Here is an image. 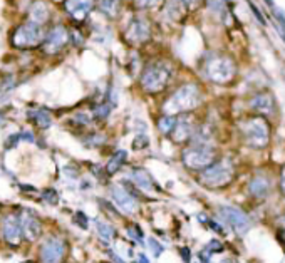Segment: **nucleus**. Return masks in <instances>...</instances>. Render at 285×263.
Masks as SVG:
<instances>
[{
	"label": "nucleus",
	"instance_id": "nucleus-44",
	"mask_svg": "<svg viewBox=\"0 0 285 263\" xmlns=\"http://www.w3.org/2000/svg\"><path fill=\"white\" fill-rule=\"evenodd\" d=\"M27 263H31V262H27Z\"/></svg>",
	"mask_w": 285,
	"mask_h": 263
},
{
	"label": "nucleus",
	"instance_id": "nucleus-21",
	"mask_svg": "<svg viewBox=\"0 0 285 263\" xmlns=\"http://www.w3.org/2000/svg\"><path fill=\"white\" fill-rule=\"evenodd\" d=\"M126 159H127V153L124 151V149H119V151H116L114 155L109 158L108 164H106V173H108V174L118 173V171L123 168V164L126 163Z\"/></svg>",
	"mask_w": 285,
	"mask_h": 263
},
{
	"label": "nucleus",
	"instance_id": "nucleus-30",
	"mask_svg": "<svg viewBox=\"0 0 285 263\" xmlns=\"http://www.w3.org/2000/svg\"><path fill=\"white\" fill-rule=\"evenodd\" d=\"M148 248L153 251V255H155V257H159V255L164 251V247H163V245H159V242L156 238H149L148 240Z\"/></svg>",
	"mask_w": 285,
	"mask_h": 263
},
{
	"label": "nucleus",
	"instance_id": "nucleus-43",
	"mask_svg": "<svg viewBox=\"0 0 285 263\" xmlns=\"http://www.w3.org/2000/svg\"><path fill=\"white\" fill-rule=\"evenodd\" d=\"M284 238H285V220H284Z\"/></svg>",
	"mask_w": 285,
	"mask_h": 263
},
{
	"label": "nucleus",
	"instance_id": "nucleus-12",
	"mask_svg": "<svg viewBox=\"0 0 285 263\" xmlns=\"http://www.w3.org/2000/svg\"><path fill=\"white\" fill-rule=\"evenodd\" d=\"M220 215H222V218H223V220L228 223L237 233H238V235L247 233L248 228H250V220H248L247 215H245L243 211H240L238 208L220 206Z\"/></svg>",
	"mask_w": 285,
	"mask_h": 263
},
{
	"label": "nucleus",
	"instance_id": "nucleus-27",
	"mask_svg": "<svg viewBox=\"0 0 285 263\" xmlns=\"http://www.w3.org/2000/svg\"><path fill=\"white\" fill-rule=\"evenodd\" d=\"M134 5L138 7V9L141 10H149V9H156V7H159L164 0H133Z\"/></svg>",
	"mask_w": 285,
	"mask_h": 263
},
{
	"label": "nucleus",
	"instance_id": "nucleus-2",
	"mask_svg": "<svg viewBox=\"0 0 285 263\" xmlns=\"http://www.w3.org/2000/svg\"><path fill=\"white\" fill-rule=\"evenodd\" d=\"M171 81V67L163 61H155L146 64L141 72V89L148 94H158L166 89Z\"/></svg>",
	"mask_w": 285,
	"mask_h": 263
},
{
	"label": "nucleus",
	"instance_id": "nucleus-28",
	"mask_svg": "<svg viewBox=\"0 0 285 263\" xmlns=\"http://www.w3.org/2000/svg\"><path fill=\"white\" fill-rule=\"evenodd\" d=\"M111 112V106L108 102H102V104H97L96 109H94V118L96 119H106Z\"/></svg>",
	"mask_w": 285,
	"mask_h": 263
},
{
	"label": "nucleus",
	"instance_id": "nucleus-14",
	"mask_svg": "<svg viewBox=\"0 0 285 263\" xmlns=\"http://www.w3.org/2000/svg\"><path fill=\"white\" fill-rule=\"evenodd\" d=\"M22 232H24V238L27 242H35L41 238L42 235V223L35 215H32L31 211H22L19 215Z\"/></svg>",
	"mask_w": 285,
	"mask_h": 263
},
{
	"label": "nucleus",
	"instance_id": "nucleus-32",
	"mask_svg": "<svg viewBox=\"0 0 285 263\" xmlns=\"http://www.w3.org/2000/svg\"><path fill=\"white\" fill-rule=\"evenodd\" d=\"M149 146V139L148 136H144V134H140V136H136V139L133 142V148L136 149V151H140V149H144Z\"/></svg>",
	"mask_w": 285,
	"mask_h": 263
},
{
	"label": "nucleus",
	"instance_id": "nucleus-29",
	"mask_svg": "<svg viewBox=\"0 0 285 263\" xmlns=\"http://www.w3.org/2000/svg\"><path fill=\"white\" fill-rule=\"evenodd\" d=\"M127 235H129L131 238L134 240V242H138L140 245L142 243V232H141L140 226H136V225L127 226Z\"/></svg>",
	"mask_w": 285,
	"mask_h": 263
},
{
	"label": "nucleus",
	"instance_id": "nucleus-7",
	"mask_svg": "<svg viewBox=\"0 0 285 263\" xmlns=\"http://www.w3.org/2000/svg\"><path fill=\"white\" fill-rule=\"evenodd\" d=\"M233 180V164L230 159H220L215 161L211 166L203 170L200 181L202 185L208 186V188H222L226 186Z\"/></svg>",
	"mask_w": 285,
	"mask_h": 263
},
{
	"label": "nucleus",
	"instance_id": "nucleus-5",
	"mask_svg": "<svg viewBox=\"0 0 285 263\" xmlns=\"http://www.w3.org/2000/svg\"><path fill=\"white\" fill-rule=\"evenodd\" d=\"M205 74L215 84H226L230 82L237 74L235 62L228 56H215L206 61L205 65Z\"/></svg>",
	"mask_w": 285,
	"mask_h": 263
},
{
	"label": "nucleus",
	"instance_id": "nucleus-23",
	"mask_svg": "<svg viewBox=\"0 0 285 263\" xmlns=\"http://www.w3.org/2000/svg\"><path fill=\"white\" fill-rule=\"evenodd\" d=\"M96 232H97V236H99L104 243H109L116 235L114 228H112L109 223L101 221V220H96Z\"/></svg>",
	"mask_w": 285,
	"mask_h": 263
},
{
	"label": "nucleus",
	"instance_id": "nucleus-38",
	"mask_svg": "<svg viewBox=\"0 0 285 263\" xmlns=\"http://www.w3.org/2000/svg\"><path fill=\"white\" fill-rule=\"evenodd\" d=\"M210 251H206V250H202V251H200V255H198V257H200V262H202V263H210Z\"/></svg>",
	"mask_w": 285,
	"mask_h": 263
},
{
	"label": "nucleus",
	"instance_id": "nucleus-3",
	"mask_svg": "<svg viewBox=\"0 0 285 263\" xmlns=\"http://www.w3.org/2000/svg\"><path fill=\"white\" fill-rule=\"evenodd\" d=\"M240 131H242L245 142L255 149L265 148L270 141V124L260 114L245 119L240 126Z\"/></svg>",
	"mask_w": 285,
	"mask_h": 263
},
{
	"label": "nucleus",
	"instance_id": "nucleus-36",
	"mask_svg": "<svg viewBox=\"0 0 285 263\" xmlns=\"http://www.w3.org/2000/svg\"><path fill=\"white\" fill-rule=\"evenodd\" d=\"M180 253H181V257H183V262H185V263H190V262H191V253H190V248H188V247L180 248Z\"/></svg>",
	"mask_w": 285,
	"mask_h": 263
},
{
	"label": "nucleus",
	"instance_id": "nucleus-4",
	"mask_svg": "<svg viewBox=\"0 0 285 263\" xmlns=\"http://www.w3.org/2000/svg\"><path fill=\"white\" fill-rule=\"evenodd\" d=\"M183 164L190 170H206L217 161V149L211 148L210 144H202L195 142L193 146L186 148L181 155Z\"/></svg>",
	"mask_w": 285,
	"mask_h": 263
},
{
	"label": "nucleus",
	"instance_id": "nucleus-33",
	"mask_svg": "<svg viewBox=\"0 0 285 263\" xmlns=\"http://www.w3.org/2000/svg\"><path fill=\"white\" fill-rule=\"evenodd\" d=\"M205 250L210 251L211 255H213V253H220V251H223V245L218 242V240H211V242L208 243L206 247H205Z\"/></svg>",
	"mask_w": 285,
	"mask_h": 263
},
{
	"label": "nucleus",
	"instance_id": "nucleus-19",
	"mask_svg": "<svg viewBox=\"0 0 285 263\" xmlns=\"http://www.w3.org/2000/svg\"><path fill=\"white\" fill-rule=\"evenodd\" d=\"M270 189H272V181H270L267 176H255L253 180L250 181V185H248V191H250V195L257 200L265 198V196L270 193Z\"/></svg>",
	"mask_w": 285,
	"mask_h": 263
},
{
	"label": "nucleus",
	"instance_id": "nucleus-22",
	"mask_svg": "<svg viewBox=\"0 0 285 263\" xmlns=\"http://www.w3.org/2000/svg\"><path fill=\"white\" fill-rule=\"evenodd\" d=\"M119 5H121V0H97V7H99V10L108 17L118 15Z\"/></svg>",
	"mask_w": 285,
	"mask_h": 263
},
{
	"label": "nucleus",
	"instance_id": "nucleus-41",
	"mask_svg": "<svg viewBox=\"0 0 285 263\" xmlns=\"http://www.w3.org/2000/svg\"><path fill=\"white\" fill-rule=\"evenodd\" d=\"M198 221H200V223H208V218H206V215H205V213H203V215L200 213V215H198Z\"/></svg>",
	"mask_w": 285,
	"mask_h": 263
},
{
	"label": "nucleus",
	"instance_id": "nucleus-1",
	"mask_svg": "<svg viewBox=\"0 0 285 263\" xmlns=\"http://www.w3.org/2000/svg\"><path fill=\"white\" fill-rule=\"evenodd\" d=\"M203 101L202 91L196 84H183L181 87H178L161 106L163 114H185V112L193 111L195 108H198Z\"/></svg>",
	"mask_w": 285,
	"mask_h": 263
},
{
	"label": "nucleus",
	"instance_id": "nucleus-16",
	"mask_svg": "<svg viewBox=\"0 0 285 263\" xmlns=\"http://www.w3.org/2000/svg\"><path fill=\"white\" fill-rule=\"evenodd\" d=\"M109 189H111V196H112V200H114V203L121 208L124 213L133 215L134 211H136L138 203L127 189H124L123 186H119V185H112Z\"/></svg>",
	"mask_w": 285,
	"mask_h": 263
},
{
	"label": "nucleus",
	"instance_id": "nucleus-10",
	"mask_svg": "<svg viewBox=\"0 0 285 263\" xmlns=\"http://www.w3.org/2000/svg\"><path fill=\"white\" fill-rule=\"evenodd\" d=\"M69 37H71V34H69V31L64 25H61V24L54 25V27L46 34V41L42 44L44 52L49 54V56H54V54L61 52V50L67 46Z\"/></svg>",
	"mask_w": 285,
	"mask_h": 263
},
{
	"label": "nucleus",
	"instance_id": "nucleus-26",
	"mask_svg": "<svg viewBox=\"0 0 285 263\" xmlns=\"http://www.w3.org/2000/svg\"><path fill=\"white\" fill-rule=\"evenodd\" d=\"M31 118L34 119V123L37 124L39 127H42V129H47V127L52 124V118H50V114L47 111H44V109H39V111H35V112H31Z\"/></svg>",
	"mask_w": 285,
	"mask_h": 263
},
{
	"label": "nucleus",
	"instance_id": "nucleus-8",
	"mask_svg": "<svg viewBox=\"0 0 285 263\" xmlns=\"http://www.w3.org/2000/svg\"><path fill=\"white\" fill-rule=\"evenodd\" d=\"M0 233H2L3 242L10 247H19L24 238V232H22L20 218L14 213H9L2 218L0 221Z\"/></svg>",
	"mask_w": 285,
	"mask_h": 263
},
{
	"label": "nucleus",
	"instance_id": "nucleus-35",
	"mask_svg": "<svg viewBox=\"0 0 285 263\" xmlns=\"http://www.w3.org/2000/svg\"><path fill=\"white\" fill-rule=\"evenodd\" d=\"M183 3L188 10H196L200 5H202V0H183Z\"/></svg>",
	"mask_w": 285,
	"mask_h": 263
},
{
	"label": "nucleus",
	"instance_id": "nucleus-13",
	"mask_svg": "<svg viewBox=\"0 0 285 263\" xmlns=\"http://www.w3.org/2000/svg\"><path fill=\"white\" fill-rule=\"evenodd\" d=\"M97 0H64V10L76 22H82L93 12Z\"/></svg>",
	"mask_w": 285,
	"mask_h": 263
},
{
	"label": "nucleus",
	"instance_id": "nucleus-24",
	"mask_svg": "<svg viewBox=\"0 0 285 263\" xmlns=\"http://www.w3.org/2000/svg\"><path fill=\"white\" fill-rule=\"evenodd\" d=\"M176 119L178 116H171V114H163L161 118L158 119V129L159 133L163 134H171V131H173L174 124H176Z\"/></svg>",
	"mask_w": 285,
	"mask_h": 263
},
{
	"label": "nucleus",
	"instance_id": "nucleus-34",
	"mask_svg": "<svg viewBox=\"0 0 285 263\" xmlns=\"http://www.w3.org/2000/svg\"><path fill=\"white\" fill-rule=\"evenodd\" d=\"M74 221L78 223V225L81 226V228H87V217H86L84 213H81V211H79V213H76Z\"/></svg>",
	"mask_w": 285,
	"mask_h": 263
},
{
	"label": "nucleus",
	"instance_id": "nucleus-9",
	"mask_svg": "<svg viewBox=\"0 0 285 263\" xmlns=\"http://www.w3.org/2000/svg\"><path fill=\"white\" fill-rule=\"evenodd\" d=\"M124 35H126V39L133 44V46L144 44L151 37V25H149V22L146 20L144 17L134 15L133 19L129 20V24L126 25Z\"/></svg>",
	"mask_w": 285,
	"mask_h": 263
},
{
	"label": "nucleus",
	"instance_id": "nucleus-42",
	"mask_svg": "<svg viewBox=\"0 0 285 263\" xmlns=\"http://www.w3.org/2000/svg\"><path fill=\"white\" fill-rule=\"evenodd\" d=\"M223 263H237L235 260H232V258H228V260H225Z\"/></svg>",
	"mask_w": 285,
	"mask_h": 263
},
{
	"label": "nucleus",
	"instance_id": "nucleus-15",
	"mask_svg": "<svg viewBox=\"0 0 285 263\" xmlns=\"http://www.w3.org/2000/svg\"><path fill=\"white\" fill-rule=\"evenodd\" d=\"M250 108L252 111H255L260 116H270L277 111V102H275V97L269 91H265V93H258L252 97Z\"/></svg>",
	"mask_w": 285,
	"mask_h": 263
},
{
	"label": "nucleus",
	"instance_id": "nucleus-18",
	"mask_svg": "<svg viewBox=\"0 0 285 263\" xmlns=\"http://www.w3.org/2000/svg\"><path fill=\"white\" fill-rule=\"evenodd\" d=\"M131 180H133V183L138 188L144 189V191H155V189H158V186H156L155 180L151 178V174L146 170H142V168H133Z\"/></svg>",
	"mask_w": 285,
	"mask_h": 263
},
{
	"label": "nucleus",
	"instance_id": "nucleus-25",
	"mask_svg": "<svg viewBox=\"0 0 285 263\" xmlns=\"http://www.w3.org/2000/svg\"><path fill=\"white\" fill-rule=\"evenodd\" d=\"M14 86H16V79H14V76H10V74L0 76V101L12 93Z\"/></svg>",
	"mask_w": 285,
	"mask_h": 263
},
{
	"label": "nucleus",
	"instance_id": "nucleus-17",
	"mask_svg": "<svg viewBox=\"0 0 285 263\" xmlns=\"http://www.w3.org/2000/svg\"><path fill=\"white\" fill-rule=\"evenodd\" d=\"M193 133H195V124H193V121L190 119V116L188 114H180L170 136L174 142L180 144V142L188 141L190 138L193 136Z\"/></svg>",
	"mask_w": 285,
	"mask_h": 263
},
{
	"label": "nucleus",
	"instance_id": "nucleus-31",
	"mask_svg": "<svg viewBox=\"0 0 285 263\" xmlns=\"http://www.w3.org/2000/svg\"><path fill=\"white\" fill-rule=\"evenodd\" d=\"M42 198L46 200L49 204H57V203H59V196H57L56 189H46V191L42 193Z\"/></svg>",
	"mask_w": 285,
	"mask_h": 263
},
{
	"label": "nucleus",
	"instance_id": "nucleus-6",
	"mask_svg": "<svg viewBox=\"0 0 285 263\" xmlns=\"http://www.w3.org/2000/svg\"><path fill=\"white\" fill-rule=\"evenodd\" d=\"M44 41H46V34H44L42 25L32 20H27L20 27H17L12 35V46L17 49H34L44 44Z\"/></svg>",
	"mask_w": 285,
	"mask_h": 263
},
{
	"label": "nucleus",
	"instance_id": "nucleus-37",
	"mask_svg": "<svg viewBox=\"0 0 285 263\" xmlns=\"http://www.w3.org/2000/svg\"><path fill=\"white\" fill-rule=\"evenodd\" d=\"M208 225H210L211 226V230H215V232H217V233H222V235H223V228H222V225H220V223H217V221H213V220H210V221H208Z\"/></svg>",
	"mask_w": 285,
	"mask_h": 263
},
{
	"label": "nucleus",
	"instance_id": "nucleus-20",
	"mask_svg": "<svg viewBox=\"0 0 285 263\" xmlns=\"http://www.w3.org/2000/svg\"><path fill=\"white\" fill-rule=\"evenodd\" d=\"M49 17H50L49 5H47L44 0H39V2L32 3V7H31V19H29V20L35 22V24H39V25H44V24H47Z\"/></svg>",
	"mask_w": 285,
	"mask_h": 263
},
{
	"label": "nucleus",
	"instance_id": "nucleus-11",
	"mask_svg": "<svg viewBox=\"0 0 285 263\" xmlns=\"http://www.w3.org/2000/svg\"><path fill=\"white\" fill-rule=\"evenodd\" d=\"M65 257V242L59 236H50L41 247L42 263H62Z\"/></svg>",
	"mask_w": 285,
	"mask_h": 263
},
{
	"label": "nucleus",
	"instance_id": "nucleus-39",
	"mask_svg": "<svg viewBox=\"0 0 285 263\" xmlns=\"http://www.w3.org/2000/svg\"><path fill=\"white\" fill-rule=\"evenodd\" d=\"M280 189H282V195L285 196V166L282 173H280Z\"/></svg>",
	"mask_w": 285,
	"mask_h": 263
},
{
	"label": "nucleus",
	"instance_id": "nucleus-40",
	"mask_svg": "<svg viewBox=\"0 0 285 263\" xmlns=\"http://www.w3.org/2000/svg\"><path fill=\"white\" fill-rule=\"evenodd\" d=\"M138 263H149V260L148 258H146V255H140V257H138Z\"/></svg>",
	"mask_w": 285,
	"mask_h": 263
}]
</instances>
